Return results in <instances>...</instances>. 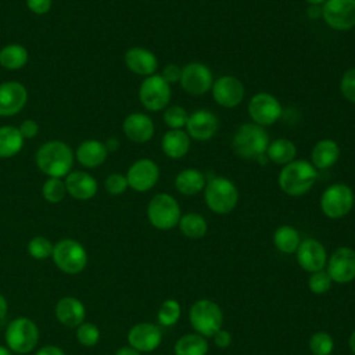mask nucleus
<instances>
[{
  "instance_id": "obj_1",
  "label": "nucleus",
  "mask_w": 355,
  "mask_h": 355,
  "mask_svg": "<svg viewBox=\"0 0 355 355\" xmlns=\"http://www.w3.org/2000/svg\"><path fill=\"white\" fill-rule=\"evenodd\" d=\"M73 153L71 147L61 140L43 143L36 151V165L40 172L49 178H65L73 165Z\"/></svg>"
},
{
  "instance_id": "obj_2",
  "label": "nucleus",
  "mask_w": 355,
  "mask_h": 355,
  "mask_svg": "<svg viewBox=\"0 0 355 355\" xmlns=\"http://www.w3.org/2000/svg\"><path fill=\"white\" fill-rule=\"evenodd\" d=\"M316 178V168L309 161L294 159L282 168L277 183L287 196L300 197L312 189Z\"/></svg>"
},
{
  "instance_id": "obj_3",
  "label": "nucleus",
  "mask_w": 355,
  "mask_h": 355,
  "mask_svg": "<svg viewBox=\"0 0 355 355\" xmlns=\"http://www.w3.org/2000/svg\"><path fill=\"white\" fill-rule=\"evenodd\" d=\"M269 146V135L254 122L243 123L232 137V150L243 159H258L265 155Z\"/></svg>"
},
{
  "instance_id": "obj_4",
  "label": "nucleus",
  "mask_w": 355,
  "mask_h": 355,
  "mask_svg": "<svg viewBox=\"0 0 355 355\" xmlns=\"http://www.w3.org/2000/svg\"><path fill=\"white\" fill-rule=\"evenodd\" d=\"M204 200L208 208L219 215L233 211L239 201L236 184L225 176H214L205 183Z\"/></svg>"
},
{
  "instance_id": "obj_5",
  "label": "nucleus",
  "mask_w": 355,
  "mask_h": 355,
  "mask_svg": "<svg viewBox=\"0 0 355 355\" xmlns=\"http://www.w3.org/2000/svg\"><path fill=\"white\" fill-rule=\"evenodd\" d=\"M4 337L12 354H29L39 343V329L32 319L19 316L8 323Z\"/></svg>"
},
{
  "instance_id": "obj_6",
  "label": "nucleus",
  "mask_w": 355,
  "mask_h": 355,
  "mask_svg": "<svg viewBox=\"0 0 355 355\" xmlns=\"http://www.w3.org/2000/svg\"><path fill=\"white\" fill-rule=\"evenodd\" d=\"M55 266L67 275H78L87 265L85 247L73 239H62L54 244L51 255Z\"/></svg>"
},
{
  "instance_id": "obj_7",
  "label": "nucleus",
  "mask_w": 355,
  "mask_h": 355,
  "mask_svg": "<svg viewBox=\"0 0 355 355\" xmlns=\"http://www.w3.org/2000/svg\"><path fill=\"white\" fill-rule=\"evenodd\" d=\"M182 214L179 202L168 193L155 194L147 205V218L158 230H169L179 223Z\"/></svg>"
},
{
  "instance_id": "obj_8",
  "label": "nucleus",
  "mask_w": 355,
  "mask_h": 355,
  "mask_svg": "<svg viewBox=\"0 0 355 355\" xmlns=\"http://www.w3.org/2000/svg\"><path fill=\"white\" fill-rule=\"evenodd\" d=\"M190 324L193 329L205 337H212L222 327L223 315L214 301L198 300L194 302L189 312Z\"/></svg>"
},
{
  "instance_id": "obj_9",
  "label": "nucleus",
  "mask_w": 355,
  "mask_h": 355,
  "mask_svg": "<svg viewBox=\"0 0 355 355\" xmlns=\"http://www.w3.org/2000/svg\"><path fill=\"white\" fill-rule=\"evenodd\" d=\"M354 191L345 183H333L320 197L322 212L330 219H338L345 216L354 207Z\"/></svg>"
},
{
  "instance_id": "obj_10",
  "label": "nucleus",
  "mask_w": 355,
  "mask_h": 355,
  "mask_svg": "<svg viewBox=\"0 0 355 355\" xmlns=\"http://www.w3.org/2000/svg\"><path fill=\"white\" fill-rule=\"evenodd\" d=\"M139 100L141 105L151 112L165 110L171 101V85H168L161 75H151L144 78L139 87Z\"/></svg>"
},
{
  "instance_id": "obj_11",
  "label": "nucleus",
  "mask_w": 355,
  "mask_h": 355,
  "mask_svg": "<svg viewBox=\"0 0 355 355\" xmlns=\"http://www.w3.org/2000/svg\"><path fill=\"white\" fill-rule=\"evenodd\" d=\"M248 114L254 123L259 126H269L282 118L283 107L273 94L259 92L250 98Z\"/></svg>"
},
{
  "instance_id": "obj_12",
  "label": "nucleus",
  "mask_w": 355,
  "mask_h": 355,
  "mask_svg": "<svg viewBox=\"0 0 355 355\" xmlns=\"http://www.w3.org/2000/svg\"><path fill=\"white\" fill-rule=\"evenodd\" d=\"M214 80V73L209 67L193 61L182 68L179 85L190 96H202L211 90Z\"/></svg>"
},
{
  "instance_id": "obj_13",
  "label": "nucleus",
  "mask_w": 355,
  "mask_h": 355,
  "mask_svg": "<svg viewBox=\"0 0 355 355\" xmlns=\"http://www.w3.org/2000/svg\"><path fill=\"white\" fill-rule=\"evenodd\" d=\"M322 18L334 31L355 28V0H326L322 6Z\"/></svg>"
},
{
  "instance_id": "obj_14",
  "label": "nucleus",
  "mask_w": 355,
  "mask_h": 355,
  "mask_svg": "<svg viewBox=\"0 0 355 355\" xmlns=\"http://www.w3.org/2000/svg\"><path fill=\"white\" fill-rule=\"evenodd\" d=\"M211 93L214 101L220 107L234 108L243 101L245 89L239 78L233 75H223L214 80Z\"/></svg>"
},
{
  "instance_id": "obj_15",
  "label": "nucleus",
  "mask_w": 355,
  "mask_h": 355,
  "mask_svg": "<svg viewBox=\"0 0 355 355\" xmlns=\"http://www.w3.org/2000/svg\"><path fill=\"white\" fill-rule=\"evenodd\" d=\"M128 186L135 191H148L159 179V168L150 158H140L135 161L126 172Z\"/></svg>"
},
{
  "instance_id": "obj_16",
  "label": "nucleus",
  "mask_w": 355,
  "mask_h": 355,
  "mask_svg": "<svg viewBox=\"0 0 355 355\" xmlns=\"http://www.w3.org/2000/svg\"><path fill=\"white\" fill-rule=\"evenodd\" d=\"M184 128L190 139L197 141H208L216 135L219 121L209 110H196L194 112L189 114Z\"/></svg>"
},
{
  "instance_id": "obj_17",
  "label": "nucleus",
  "mask_w": 355,
  "mask_h": 355,
  "mask_svg": "<svg viewBox=\"0 0 355 355\" xmlns=\"http://www.w3.org/2000/svg\"><path fill=\"white\" fill-rule=\"evenodd\" d=\"M327 275L333 282L348 283L355 279V251L349 247L337 248L329 259Z\"/></svg>"
},
{
  "instance_id": "obj_18",
  "label": "nucleus",
  "mask_w": 355,
  "mask_h": 355,
  "mask_svg": "<svg viewBox=\"0 0 355 355\" xmlns=\"http://www.w3.org/2000/svg\"><path fill=\"white\" fill-rule=\"evenodd\" d=\"M28 101L26 87L17 80L0 83V116H12L21 112Z\"/></svg>"
},
{
  "instance_id": "obj_19",
  "label": "nucleus",
  "mask_w": 355,
  "mask_h": 355,
  "mask_svg": "<svg viewBox=\"0 0 355 355\" xmlns=\"http://www.w3.org/2000/svg\"><path fill=\"white\" fill-rule=\"evenodd\" d=\"M161 330L158 326L147 322L135 324L128 333L129 347L139 352L154 351L161 343Z\"/></svg>"
},
{
  "instance_id": "obj_20",
  "label": "nucleus",
  "mask_w": 355,
  "mask_h": 355,
  "mask_svg": "<svg viewBox=\"0 0 355 355\" xmlns=\"http://www.w3.org/2000/svg\"><path fill=\"white\" fill-rule=\"evenodd\" d=\"M297 261L300 266L306 272L322 270L326 265L327 255L324 247L315 239H305L297 248Z\"/></svg>"
},
{
  "instance_id": "obj_21",
  "label": "nucleus",
  "mask_w": 355,
  "mask_h": 355,
  "mask_svg": "<svg viewBox=\"0 0 355 355\" xmlns=\"http://www.w3.org/2000/svg\"><path fill=\"white\" fill-rule=\"evenodd\" d=\"M123 61L130 72L144 78L154 75L158 68V60L155 54L151 50L140 46L128 49L123 55Z\"/></svg>"
},
{
  "instance_id": "obj_22",
  "label": "nucleus",
  "mask_w": 355,
  "mask_h": 355,
  "mask_svg": "<svg viewBox=\"0 0 355 355\" xmlns=\"http://www.w3.org/2000/svg\"><path fill=\"white\" fill-rule=\"evenodd\" d=\"M123 135L133 143H147L153 139L155 128L153 119L143 112L129 114L122 123Z\"/></svg>"
},
{
  "instance_id": "obj_23",
  "label": "nucleus",
  "mask_w": 355,
  "mask_h": 355,
  "mask_svg": "<svg viewBox=\"0 0 355 355\" xmlns=\"http://www.w3.org/2000/svg\"><path fill=\"white\" fill-rule=\"evenodd\" d=\"M65 189L67 194H69L75 200H90L97 193V180L83 171H71L65 176Z\"/></svg>"
},
{
  "instance_id": "obj_24",
  "label": "nucleus",
  "mask_w": 355,
  "mask_h": 355,
  "mask_svg": "<svg viewBox=\"0 0 355 355\" xmlns=\"http://www.w3.org/2000/svg\"><path fill=\"white\" fill-rule=\"evenodd\" d=\"M54 313L57 320L67 327H78L85 322L86 309L85 305L75 297H62L57 301Z\"/></svg>"
},
{
  "instance_id": "obj_25",
  "label": "nucleus",
  "mask_w": 355,
  "mask_h": 355,
  "mask_svg": "<svg viewBox=\"0 0 355 355\" xmlns=\"http://www.w3.org/2000/svg\"><path fill=\"white\" fill-rule=\"evenodd\" d=\"M191 139L183 129H169L161 139L162 153L172 159L183 158L190 150Z\"/></svg>"
},
{
  "instance_id": "obj_26",
  "label": "nucleus",
  "mask_w": 355,
  "mask_h": 355,
  "mask_svg": "<svg viewBox=\"0 0 355 355\" xmlns=\"http://www.w3.org/2000/svg\"><path fill=\"white\" fill-rule=\"evenodd\" d=\"M108 151L103 141L90 139L79 144L75 151V158L85 168H97L103 165L107 159Z\"/></svg>"
},
{
  "instance_id": "obj_27",
  "label": "nucleus",
  "mask_w": 355,
  "mask_h": 355,
  "mask_svg": "<svg viewBox=\"0 0 355 355\" xmlns=\"http://www.w3.org/2000/svg\"><path fill=\"white\" fill-rule=\"evenodd\" d=\"M340 158V146L333 139L319 140L311 153V164L316 169H329Z\"/></svg>"
},
{
  "instance_id": "obj_28",
  "label": "nucleus",
  "mask_w": 355,
  "mask_h": 355,
  "mask_svg": "<svg viewBox=\"0 0 355 355\" xmlns=\"http://www.w3.org/2000/svg\"><path fill=\"white\" fill-rule=\"evenodd\" d=\"M205 175L196 168L182 169L175 178V187L183 196H196L205 187Z\"/></svg>"
},
{
  "instance_id": "obj_29",
  "label": "nucleus",
  "mask_w": 355,
  "mask_h": 355,
  "mask_svg": "<svg viewBox=\"0 0 355 355\" xmlns=\"http://www.w3.org/2000/svg\"><path fill=\"white\" fill-rule=\"evenodd\" d=\"M266 158L277 165H287L288 162L295 159L297 155V147L295 144L284 137L275 139L273 141H269V146L265 153Z\"/></svg>"
},
{
  "instance_id": "obj_30",
  "label": "nucleus",
  "mask_w": 355,
  "mask_h": 355,
  "mask_svg": "<svg viewBox=\"0 0 355 355\" xmlns=\"http://www.w3.org/2000/svg\"><path fill=\"white\" fill-rule=\"evenodd\" d=\"M24 147V137L18 128L4 125L0 126V158L17 155Z\"/></svg>"
},
{
  "instance_id": "obj_31",
  "label": "nucleus",
  "mask_w": 355,
  "mask_h": 355,
  "mask_svg": "<svg viewBox=\"0 0 355 355\" xmlns=\"http://www.w3.org/2000/svg\"><path fill=\"white\" fill-rule=\"evenodd\" d=\"M28 51L24 46L12 43L7 44L0 50V67L8 71H17L26 65L28 62Z\"/></svg>"
},
{
  "instance_id": "obj_32",
  "label": "nucleus",
  "mask_w": 355,
  "mask_h": 355,
  "mask_svg": "<svg viewBox=\"0 0 355 355\" xmlns=\"http://www.w3.org/2000/svg\"><path fill=\"white\" fill-rule=\"evenodd\" d=\"M273 243L280 252L293 254L297 251L301 240L298 232L288 225H283L275 230Z\"/></svg>"
},
{
  "instance_id": "obj_33",
  "label": "nucleus",
  "mask_w": 355,
  "mask_h": 355,
  "mask_svg": "<svg viewBox=\"0 0 355 355\" xmlns=\"http://www.w3.org/2000/svg\"><path fill=\"white\" fill-rule=\"evenodd\" d=\"M180 232L189 239H200L207 233V220L202 215L197 212H189L179 219Z\"/></svg>"
},
{
  "instance_id": "obj_34",
  "label": "nucleus",
  "mask_w": 355,
  "mask_h": 355,
  "mask_svg": "<svg viewBox=\"0 0 355 355\" xmlns=\"http://www.w3.org/2000/svg\"><path fill=\"white\" fill-rule=\"evenodd\" d=\"M208 344L201 334H186L175 344L176 355H205Z\"/></svg>"
},
{
  "instance_id": "obj_35",
  "label": "nucleus",
  "mask_w": 355,
  "mask_h": 355,
  "mask_svg": "<svg viewBox=\"0 0 355 355\" xmlns=\"http://www.w3.org/2000/svg\"><path fill=\"white\" fill-rule=\"evenodd\" d=\"M42 196L46 201L51 204H57L64 200L67 196V189L64 180L60 178H49L42 187Z\"/></svg>"
},
{
  "instance_id": "obj_36",
  "label": "nucleus",
  "mask_w": 355,
  "mask_h": 355,
  "mask_svg": "<svg viewBox=\"0 0 355 355\" xmlns=\"http://www.w3.org/2000/svg\"><path fill=\"white\" fill-rule=\"evenodd\" d=\"M54 244L43 236H36L28 243V252L33 259H47L53 255Z\"/></svg>"
},
{
  "instance_id": "obj_37",
  "label": "nucleus",
  "mask_w": 355,
  "mask_h": 355,
  "mask_svg": "<svg viewBox=\"0 0 355 355\" xmlns=\"http://www.w3.org/2000/svg\"><path fill=\"white\" fill-rule=\"evenodd\" d=\"M189 114L187 111L178 105V104H172L168 105L164 111V122L169 129H182L186 126Z\"/></svg>"
},
{
  "instance_id": "obj_38",
  "label": "nucleus",
  "mask_w": 355,
  "mask_h": 355,
  "mask_svg": "<svg viewBox=\"0 0 355 355\" xmlns=\"http://www.w3.org/2000/svg\"><path fill=\"white\" fill-rule=\"evenodd\" d=\"M158 322L162 326H172L180 318V305L176 300H166L158 311Z\"/></svg>"
},
{
  "instance_id": "obj_39",
  "label": "nucleus",
  "mask_w": 355,
  "mask_h": 355,
  "mask_svg": "<svg viewBox=\"0 0 355 355\" xmlns=\"http://www.w3.org/2000/svg\"><path fill=\"white\" fill-rule=\"evenodd\" d=\"M76 340L83 347H94L100 340V330L90 322H83L76 327Z\"/></svg>"
},
{
  "instance_id": "obj_40",
  "label": "nucleus",
  "mask_w": 355,
  "mask_h": 355,
  "mask_svg": "<svg viewBox=\"0 0 355 355\" xmlns=\"http://www.w3.org/2000/svg\"><path fill=\"white\" fill-rule=\"evenodd\" d=\"M309 348L313 355H330L333 351V338L326 331H318L311 337Z\"/></svg>"
},
{
  "instance_id": "obj_41",
  "label": "nucleus",
  "mask_w": 355,
  "mask_h": 355,
  "mask_svg": "<svg viewBox=\"0 0 355 355\" xmlns=\"http://www.w3.org/2000/svg\"><path fill=\"white\" fill-rule=\"evenodd\" d=\"M128 180L126 176L122 173H111L104 180V189L111 196H119L126 191L128 189Z\"/></svg>"
},
{
  "instance_id": "obj_42",
  "label": "nucleus",
  "mask_w": 355,
  "mask_h": 355,
  "mask_svg": "<svg viewBox=\"0 0 355 355\" xmlns=\"http://www.w3.org/2000/svg\"><path fill=\"white\" fill-rule=\"evenodd\" d=\"M340 90L345 100L355 104V67L347 69L340 80Z\"/></svg>"
},
{
  "instance_id": "obj_43",
  "label": "nucleus",
  "mask_w": 355,
  "mask_h": 355,
  "mask_svg": "<svg viewBox=\"0 0 355 355\" xmlns=\"http://www.w3.org/2000/svg\"><path fill=\"white\" fill-rule=\"evenodd\" d=\"M330 284H331V279L327 275V272H323V270L313 272L308 280V286L311 291L315 294L326 293L330 288Z\"/></svg>"
},
{
  "instance_id": "obj_44",
  "label": "nucleus",
  "mask_w": 355,
  "mask_h": 355,
  "mask_svg": "<svg viewBox=\"0 0 355 355\" xmlns=\"http://www.w3.org/2000/svg\"><path fill=\"white\" fill-rule=\"evenodd\" d=\"M180 75H182V68L178 67L176 64H168L164 67L162 69V79L168 83V85H175L179 83L180 80Z\"/></svg>"
},
{
  "instance_id": "obj_45",
  "label": "nucleus",
  "mask_w": 355,
  "mask_h": 355,
  "mask_svg": "<svg viewBox=\"0 0 355 355\" xmlns=\"http://www.w3.org/2000/svg\"><path fill=\"white\" fill-rule=\"evenodd\" d=\"M18 130H19L21 136L24 137V140L25 139H33L39 133V125L33 119H25L18 126Z\"/></svg>"
},
{
  "instance_id": "obj_46",
  "label": "nucleus",
  "mask_w": 355,
  "mask_h": 355,
  "mask_svg": "<svg viewBox=\"0 0 355 355\" xmlns=\"http://www.w3.org/2000/svg\"><path fill=\"white\" fill-rule=\"evenodd\" d=\"M51 0H26V7L36 15H43L50 11Z\"/></svg>"
},
{
  "instance_id": "obj_47",
  "label": "nucleus",
  "mask_w": 355,
  "mask_h": 355,
  "mask_svg": "<svg viewBox=\"0 0 355 355\" xmlns=\"http://www.w3.org/2000/svg\"><path fill=\"white\" fill-rule=\"evenodd\" d=\"M214 340H215V344L219 347V348H226L230 345L232 343V337L230 334L226 331V330H218L215 334H214Z\"/></svg>"
},
{
  "instance_id": "obj_48",
  "label": "nucleus",
  "mask_w": 355,
  "mask_h": 355,
  "mask_svg": "<svg viewBox=\"0 0 355 355\" xmlns=\"http://www.w3.org/2000/svg\"><path fill=\"white\" fill-rule=\"evenodd\" d=\"M35 355H67V354L60 347L49 344V345L42 347Z\"/></svg>"
},
{
  "instance_id": "obj_49",
  "label": "nucleus",
  "mask_w": 355,
  "mask_h": 355,
  "mask_svg": "<svg viewBox=\"0 0 355 355\" xmlns=\"http://www.w3.org/2000/svg\"><path fill=\"white\" fill-rule=\"evenodd\" d=\"M7 312H8V304H7V300L3 294H0V322L7 316Z\"/></svg>"
},
{
  "instance_id": "obj_50",
  "label": "nucleus",
  "mask_w": 355,
  "mask_h": 355,
  "mask_svg": "<svg viewBox=\"0 0 355 355\" xmlns=\"http://www.w3.org/2000/svg\"><path fill=\"white\" fill-rule=\"evenodd\" d=\"M308 15H309V18H312V19L322 17V6H309V8H308Z\"/></svg>"
},
{
  "instance_id": "obj_51",
  "label": "nucleus",
  "mask_w": 355,
  "mask_h": 355,
  "mask_svg": "<svg viewBox=\"0 0 355 355\" xmlns=\"http://www.w3.org/2000/svg\"><path fill=\"white\" fill-rule=\"evenodd\" d=\"M105 148H107V151L110 153H112V151H116L118 150V147H119V141H118V139H115V137H110L105 143Z\"/></svg>"
},
{
  "instance_id": "obj_52",
  "label": "nucleus",
  "mask_w": 355,
  "mask_h": 355,
  "mask_svg": "<svg viewBox=\"0 0 355 355\" xmlns=\"http://www.w3.org/2000/svg\"><path fill=\"white\" fill-rule=\"evenodd\" d=\"M115 355H140V352L133 349L132 347H122L115 352Z\"/></svg>"
},
{
  "instance_id": "obj_53",
  "label": "nucleus",
  "mask_w": 355,
  "mask_h": 355,
  "mask_svg": "<svg viewBox=\"0 0 355 355\" xmlns=\"http://www.w3.org/2000/svg\"><path fill=\"white\" fill-rule=\"evenodd\" d=\"M349 348H351V351L355 354V330H354V333L351 334V337H349Z\"/></svg>"
},
{
  "instance_id": "obj_54",
  "label": "nucleus",
  "mask_w": 355,
  "mask_h": 355,
  "mask_svg": "<svg viewBox=\"0 0 355 355\" xmlns=\"http://www.w3.org/2000/svg\"><path fill=\"white\" fill-rule=\"evenodd\" d=\"M309 6H323L326 0H305Z\"/></svg>"
},
{
  "instance_id": "obj_55",
  "label": "nucleus",
  "mask_w": 355,
  "mask_h": 355,
  "mask_svg": "<svg viewBox=\"0 0 355 355\" xmlns=\"http://www.w3.org/2000/svg\"><path fill=\"white\" fill-rule=\"evenodd\" d=\"M0 355H12V352H11V349L8 347L0 345Z\"/></svg>"
}]
</instances>
